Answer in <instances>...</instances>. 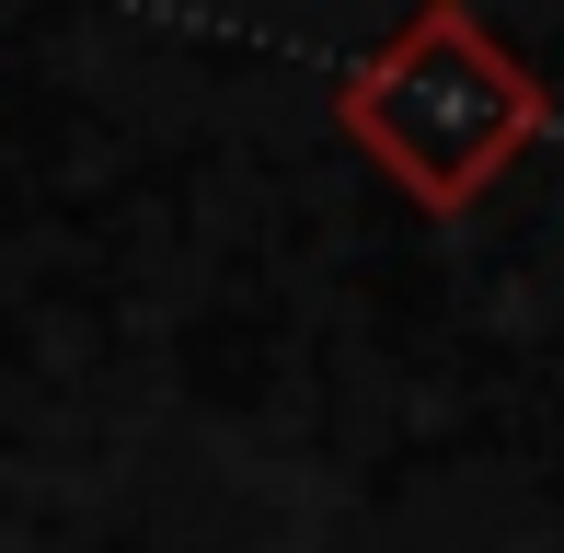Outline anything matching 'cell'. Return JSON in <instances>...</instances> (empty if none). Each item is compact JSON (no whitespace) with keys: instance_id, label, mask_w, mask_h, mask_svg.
Wrapping results in <instances>:
<instances>
[{"instance_id":"6da1fadb","label":"cell","mask_w":564,"mask_h":553,"mask_svg":"<svg viewBox=\"0 0 564 553\" xmlns=\"http://www.w3.org/2000/svg\"><path fill=\"white\" fill-rule=\"evenodd\" d=\"M335 128L369 150L426 219H460L553 128V93H542V69H530L519 46H496L460 0H426L415 23H392L335 82Z\"/></svg>"}]
</instances>
